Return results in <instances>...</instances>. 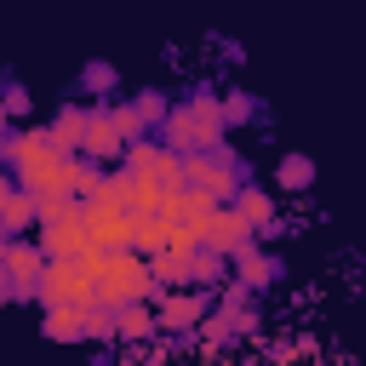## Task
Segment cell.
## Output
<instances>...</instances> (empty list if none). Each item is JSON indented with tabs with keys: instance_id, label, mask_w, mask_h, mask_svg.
Here are the masks:
<instances>
[{
	"instance_id": "1",
	"label": "cell",
	"mask_w": 366,
	"mask_h": 366,
	"mask_svg": "<svg viewBox=\"0 0 366 366\" xmlns=\"http://www.w3.org/2000/svg\"><path fill=\"white\" fill-rule=\"evenodd\" d=\"M11 166H17V177L34 200H69V194L97 183V177H86L80 160H69V149L51 143V132H23L11 143Z\"/></svg>"
},
{
	"instance_id": "2",
	"label": "cell",
	"mask_w": 366,
	"mask_h": 366,
	"mask_svg": "<svg viewBox=\"0 0 366 366\" xmlns=\"http://www.w3.org/2000/svg\"><path fill=\"white\" fill-rule=\"evenodd\" d=\"M154 269L137 257V252H97V303L103 309H132L143 303Z\"/></svg>"
},
{
	"instance_id": "3",
	"label": "cell",
	"mask_w": 366,
	"mask_h": 366,
	"mask_svg": "<svg viewBox=\"0 0 366 366\" xmlns=\"http://www.w3.org/2000/svg\"><path fill=\"white\" fill-rule=\"evenodd\" d=\"M166 137H172V149H189V154L217 149V137H223V103H212V97L177 103L166 114Z\"/></svg>"
},
{
	"instance_id": "4",
	"label": "cell",
	"mask_w": 366,
	"mask_h": 366,
	"mask_svg": "<svg viewBox=\"0 0 366 366\" xmlns=\"http://www.w3.org/2000/svg\"><path fill=\"white\" fill-rule=\"evenodd\" d=\"M40 292H46V303L92 309V303H97V252H86V257H51Z\"/></svg>"
},
{
	"instance_id": "5",
	"label": "cell",
	"mask_w": 366,
	"mask_h": 366,
	"mask_svg": "<svg viewBox=\"0 0 366 366\" xmlns=\"http://www.w3.org/2000/svg\"><path fill=\"white\" fill-rule=\"evenodd\" d=\"M183 177H189V189H200L206 200H217V194H234V160H223L217 149H206V154H189V160H183Z\"/></svg>"
},
{
	"instance_id": "6",
	"label": "cell",
	"mask_w": 366,
	"mask_h": 366,
	"mask_svg": "<svg viewBox=\"0 0 366 366\" xmlns=\"http://www.w3.org/2000/svg\"><path fill=\"white\" fill-rule=\"evenodd\" d=\"M200 246H206V252H217V257H223V252H234V257H240V252L252 246V229H246V217H240V212L229 206V212H217V217L206 223Z\"/></svg>"
},
{
	"instance_id": "7",
	"label": "cell",
	"mask_w": 366,
	"mask_h": 366,
	"mask_svg": "<svg viewBox=\"0 0 366 366\" xmlns=\"http://www.w3.org/2000/svg\"><path fill=\"white\" fill-rule=\"evenodd\" d=\"M46 252L40 246H6V274H11V292H40L46 280Z\"/></svg>"
},
{
	"instance_id": "8",
	"label": "cell",
	"mask_w": 366,
	"mask_h": 366,
	"mask_svg": "<svg viewBox=\"0 0 366 366\" xmlns=\"http://www.w3.org/2000/svg\"><path fill=\"white\" fill-rule=\"evenodd\" d=\"M212 315V297L206 292H172L166 303H160V326L166 332H189V326H200Z\"/></svg>"
},
{
	"instance_id": "9",
	"label": "cell",
	"mask_w": 366,
	"mask_h": 366,
	"mask_svg": "<svg viewBox=\"0 0 366 366\" xmlns=\"http://www.w3.org/2000/svg\"><path fill=\"white\" fill-rule=\"evenodd\" d=\"M126 172H137V177H154V183H166V177H177L183 166L166 154V149H154V143H132L126 149Z\"/></svg>"
},
{
	"instance_id": "10",
	"label": "cell",
	"mask_w": 366,
	"mask_h": 366,
	"mask_svg": "<svg viewBox=\"0 0 366 366\" xmlns=\"http://www.w3.org/2000/svg\"><path fill=\"white\" fill-rule=\"evenodd\" d=\"M80 149H92V154H114V149H126L114 114H86V143H80Z\"/></svg>"
},
{
	"instance_id": "11",
	"label": "cell",
	"mask_w": 366,
	"mask_h": 366,
	"mask_svg": "<svg viewBox=\"0 0 366 366\" xmlns=\"http://www.w3.org/2000/svg\"><path fill=\"white\" fill-rule=\"evenodd\" d=\"M34 212H40V200H34L29 189H11V183H0V223H6V229H23Z\"/></svg>"
},
{
	"instance_id": "12",
	"label": "cell",
	"mask_w": 366,
	"mask_h": 366,
	"mask_svg": "<svg viewBox=\"0 0 366 366\" xmlns=\"http://www.w3.org/2000/svg\"><path fill=\"white\" fill-rule=\"evenodd\" d=\"M274 177H280V189H309V177H315V160H309V154H286V160L274 166Z\"/></svg>"
},
{
	"instance_id": "13",
	"label": "cell",
	"mask_w": 366,
	"mask_h": 366,
	"mask_svg": "<svg viewBox=\"0 0 366 366\" xmlns=\"http://www.w3.org/2000/svg\"><path fill=\"white\" fill-rule=\"evenodd\" d=\"M234 212L246 217V229H263V223L274 217V200H269V194H257V189H246V194L234 200Z\"/></svg>"
},
{
	"instance_id": "14",
	"label": "cell",
	"mask_w": 366,
	"mask_h": 366,
	"mask_svg": "<svg viewBox=\"0 0 366 366\" xmlns=\"http://www.w3.org/2000/svg\"><path fill=\"white\" fill-rule=\"evenodd\" d=\"M149 326H160V315H149L143 303H132V309H114V332H120V337H143Z\"/></svg>"
},
{
	"instance_id": "15",
	"label": "cell",
	"mask_w": 366,
	"mask_h": 366,
	"mask_svg": "<svg viewBox=\"0 0 366 366\" xmlns=\"http://www.w3.org/2000/svg\"><path fill=\"white\" fill-rule=\"evenodd\" d=\"M269 274H274V263H269L263 252H252V246H246V252H240V280H246V286H263Z\"/></svg>"
},
{
	"instance_id": "16",
	"label": "cell",
	"mask_w": 366,
	"mask_h": 366,
	"mask_svg": "<svg viewBox=\"0 0 366 366\" xmlns=\"http://www.w3.org/2000/svg\"><path fill=\"white\" fill-rule=\"evenodd\" d=\"M223 114H229V120H246V114H252V103H246L240 92H229V97H223Z\"/></svg>"
},
{
	"instance_id": "17",
	"label": "cell",
	"mask_w": 366,
	"mask_h": 366,
	"mask_svg": "<svg viewBox=\"0 0 366 366\" xmlns=\"http://www.w3.org/2000/svg\"><path fill=\"white\" fill-rule=\"evenodd\" d=\"M11 292V274H6V252H0V297Z\"/></svg>"
},
{
	"instance_id": "18",
	"label": "cell",
	"mask_w": 366,
	"mask_h": 366,
	"mask_svg": "<svg viewBox=\"0 0 366 366\" xmlns=\"http://www.w3.org/2000/svg\"><path fill=\"white\" fill-rule=\"evenodd\" d=\"M6 114H11V109H6V103H0V132H6Z\"/></svg>"
},
{
	"instance_id": "19",
	"label": "cell",
	"mask_w": 366,
	"mask_h": 366,
	"mask_svg": "<svg viewBox=\"0 0 366 366\" xmlns=\"http://www.w3.org/2000/svg\"><path fill=\"white\" fill-rule=\"evenodd\" d=\"M0 252H6V223H0Z\"/></svg>"
}]
</instances>
